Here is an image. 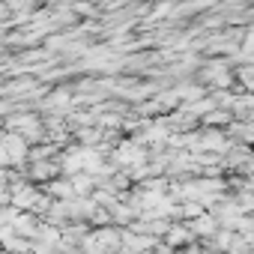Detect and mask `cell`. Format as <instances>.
Masks as SVG:
<instances>
[{
    "label": "cell",
    "instance_id": "1",
    "mask_svg": "<svg viewBox=\"0 0 254 254\" xmlns=\"http://www.w3.org/2000/svg\"><path fill=\"white\" fill-rule=\"evenodd\" d=\"M12 203L15 206H39V191L33 186H15L12 189Z\"/></svg>",
    "mask_w": 254,
    "mask_h": 254
},
{
    "label": "cell",
    "instance_id": "3",
    "mask_svg": "<svg viewBox=\"0 0 254 254\" xmlns=\"http://www.w3.org/2000/svg\"><path fill=\"white\" fill-rule=\"evenodd\" d=\"M248 48H254V30H251V36H248Z\"/></svg>",
    "mask_w": 254,
    "mask_h": 254
},
{
    "label": "cell",
    "instance_id": "2",
    "mask_svg": "<svg viewBox=\"0 0 254 254\" xmlns=\"http://www.w3.org/2000/svg\"><path fill=\"white\" fill-rule=\"evenodd\" d=\"M117 159H120V162H138V159H141V147H135V144L123 147V150L117 153Z\"/></svg>",
    "mask_w": 254,
    "mask_h": 254
}]
</instances>
